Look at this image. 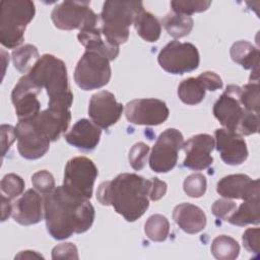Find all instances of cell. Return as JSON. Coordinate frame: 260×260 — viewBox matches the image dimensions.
Listing matches in <instances>:
<instances>
[{"label": "cell", "mask_w": 260, "mask_h": 260, "mask_svg": "<svg viewBox=\"0 0 260 260\" xmlns=\"http://www.w3.org/2000/svg\"><path fill=\"white\" fill-rule=\"evenodd\" d=\"M241 87L230 84L213 105V115L228 130L239 135L255 134L259 130V114L247 111L240 101Z\"/></svg>", "instance_id": "obj_4"}, {"label": "cell", "mask_w": 260, "mask_h": 260, "mask_svg": "<svg viewBox=\"0 0 260 260\" xmlns=\"http://www.w3.org/2000/svg\"><path fill=\"white\" fill-rule=\"evenodd\" d=\"M207 182L205 176L200 173L189 175L183 183L184 192L192 198H199L205 194Z\"/></svg>", "instance_id": "obj_35"}, {"label": "cell", "mask_w": 260, "mask_h": 260, "mask_svg": "<svg viewBox=\"0 0 260 260\" xmlns=\"http://www.w3.org/2000/svg\"><path fill=\"white\" fill-rule=\"evenodd\" d=\"M211 253L218 260H234L239 256L240 245L234 238L220 235L213 239Z\"/></svg>", "instance_id": "obj_29"}, {"label": "cell", "mask_w": 260, "mask_h": 260, "mask_svg": "<svg viewBox=\"0 0 260 260\" xmlns=\"http://www.w3.org/2000/svg\"><path fill=\"white\" fill-rule=\"evenodd\" d=\"M259 198L244 200V202L231 214L226 221L234 225L245 226L247 224H259Z\"/></svg>", "instance_id": "obj_26"}, {"label": "cell", "mask_w": 260, "mask_h": 260, "mask_svg": "<svg viewBox=\"0 0 260 260\" xmlns=\"http://www.w3.org/2000/svg\"><path fill=\"white\" fill-rule=\"evenodd\" d=\"M161 24L171 37L180 39L191 32L194 21L191 16L170 12L161 19Z\"/></svg>", "instance_id": "obj_27"}, {"label": "cell", "mask_w": 260, "mask_h": 260, "mask_svg": "<svg viewBox=\"0 0 260 260\" xmlns=\"http://www.w3.org/2000/svg\"><path fill=\"white\" fill-rule=\"evenodd\" d=\"M77 247L72 243H62L52 250V259H78Z\"/></svg>", "instance_id": "obj_40"}, {"label": "cell", "mask_w": 260, "mask_h": 260, "mask_svg": "<svg viewBox=\"0 0 260 260\" xmlns=\"http://www.w3.org/2000/svg\"><path fill=\"white\" fill-rule=\"evenodd\" d=\"M31 183L35 189L44 195L52 192L56 188L53 175L46 170H41L35 173L31 176Z\"/></svg>", "instance_id": "obj_37"}, {"label": "cell", "mask_w": 260, "mask_h": 260, "mask_svg": "<svg viewBox=\"0 0 260 260\" xmlns=\"http://www.w3.org/2000/svg\"><path fill=\"white\" fill-rule=\"evenodd\" d=\"M1 220H6L12 214V203L11 199L4 195H1Z\"/></svg>", "instance_id": "obj_44"}, {"label": "cell", "mask_w": 260, "mask_h": 260, "mask_svg": "<svg viewBox=\"0 0 260 260\" xmlns=\"http://www.w3.org/2000/svg\"><path fill=\"white\" fill-rule=\"evenodd\" d=\"M16 139V133H15V127L11 125L3 124L1 125V155L2 158L6 154V152L9 150L11 144Z\"/></svg>", "instance_id": "obj_42"}, {"label": "cell", "mask_w": 260, "mask_h": 260, "mask_svg": "<svg viewBox=\"0 0 260 260\" xmlns=\"http://www.w3.org/2000/svg\"><path fill=\"white\" fill-rule=\"evenodd\" d=\"M110 60L101 52L85 50L74 71V80L83 90L98 89L111 79Z\"/></svg>", "instance_id": "obj_7"}, {"label": "cell", "mask_w": 260, "mask_h": 260, "mask_svg": "<svg viewBox=\"0 0 260 260\" xmlns=\"http://www.w3.org/2000/svg\"><path fill=\"white\" fill-rule=\"evenodd\" d=\"M215 145L214 138L209 134H197L183 144L186 157L184 166L193 171H202L209 168L213 161L211 151Z\"/></svg>", "instance_id": "obj_16"}, {"label": "cell", "mask_w": 260, "mask_h": 260, "mask_svg": "<svg viewBox=\"0 0 260 260\" xmlns=\"http://www.w3.org/2000/svg\"><path fill=\"white\" fill-rule=\"evenodd\" d=\"M27 75L40 88H46L49 96L48 108L70 111L73 93L68 82L67 68L62 60L54 55L44 54Z\"/></svg>", "instance_id": "obj_3"}, {"label": "cell", "mask_w": 260, "mask_h": 260, "mask_svg": "<svg viewBox=\"0 0 260 260\" xmlns=\"http://www.w3.org/2000/svg\"><path fill=\"white\" fill-rule=\"evenodd\" d=\"M242 241L245 249L248 252L259 255V252H260V229L259 228L247 229L242 236Z\"/></svg>", "instance_id": "obj_39"}, {"label": "cell", "mask_w": 260, "mask_h": 260, "mask_svg": "<svg viewBox=\"0 0 260 260\" xmlns=\"http://www.w3.org/2000/svg\"><path fill=\"white\" fill-rule=\"evenodd\" d=\"M197 79L202 84L205 90L214 91L216 89H220L222 87V80L215 72L205 71L201 73Z\"/></svg>", "instance_id": "obj_41"}, {"label": "cell", "mask_w": 260, "mask_h": 260, "mask_svg": "<svg viewBox=\"0 0 260 260\" xmlns=\"http://www.w3.org/2000/svg\"><path fill=\"white\" fill-rule=\"evenodd\" d=\"M205 89L199 80L194 77L183 80L178 87V95L180 100L186 105L200 104L205 98Z\"/></svg>", "instance_id": "obj_28"}, {"label": "cell", "mask_w": 260, "mask_h": 260, "mask_svg": "<svg viewBox=\"0 0 260 260\" xmlns=\"http://www.w3.org/2000/svg\"><path fill=\"white\" fill-rule=\"evenodd\" d=\"M17 149L26 159H38L44 156L50 147V140L43 136L30 120H18L15 127Z\"/></svg>", "instance_id": "obj_15"}, {"label": "cell", "mask_w": 260, "mask_h": 260, "mask_svg": "<svg viewBox=\"0 0 260 260\" xmlns=\"http://www.w3.org/2000/svg\"><path fill=\"white\" fill-rule=\"evenodd\" d=\"M36 13L35 3L29 0H4L0 3V42L14 49L22 44L27 24Z\"/></svg>", "instance_id": "obj_6"}, {"label": "cell", "mask_w": 260, "mask_h": 260, "mask_svg": "<svg viewBox=\"0 0 260 260\" xmlns=\"http://www.w3.org/2000/svg\"><path fill=\"white\" fill-rule=\"evenodd\" d=\"M157 61L165 71L171 74H184L198 68L200 57L193 44L172 41L159 51Z\"/></svg>", "instance_id": "obj_10"}, {"label": "cell", "mask_w": 260, "mask_h": 260, "mask_svg": "<svg viewBox=\"0 0 260 260\" xmlns=\"http://www.w3.org/2000/svg\"><path fill=\"white\" fill-rule=\"evenodd\" d=\"M89 5L88 1H63L54 7L51 18L56 27L64 30L99 26L100 15Z\"/></svg>", "instance_id": "obj_8"}, {"label": "cell", "mask_w": 260, "mask_h": 260, "mask_svg": "<svg viewBox=\"0 0 260 260\" xmlns=\"http://www.w3.org/2000/svg\"><path fill=\"white\" fill-rule=\"evenodd\" d=\"M24 181L16 174L5 175L0 183L1 195L6 196L9 199H14L22 194L24 190Z\"/></svg>", "instance_id": "obj_34"}, {"label": "cell", "mask_w": 260, "mask_h": 260, "mask_svg": "<svg viewBox=\"0 0 260 260\" xmlns=\"http://www.w3.org/2000/svg\"><path fill=\"white\" fill-rule=\"evenodd\" d=\"M173 218L179 228L187 234H197L206 226L203 210L191 203H181L174 208Z\"/></svg>", "instance_id": "obj_22"}, {"label": "cell", "mask_w": 260, "mask_h": 260, "mask_svg": "<svg viewBox=\"0 0 260 260\" xmlns=\"http://www.w3.org/2000/svg\"><path fill=\"white\" fill-rule=\"evenodd\" d=\"M216 191L220 196L229 199L259 198V180H252L244 174L229 175L217 182Z\"/></svg>", "instance_id": "obj_18"}, {"label": "cell", "mask_w": 260, "mask_h": 260, "mask_svg": "<svg viewBox=\"0 0 260 260\" xmlns=\"http://www.w3.org/2000/svg\"><path fill=\"white\" fill-rule=\"evenodd\" d=\"M169 114L167 104L157 99H137L125 107L126 119L135 125L156 126L164 123Z\"/></svg>", "instance_id": "obj_12"}, {"label": "cell", "mask_w": 260, "mask_h": 260, "mask_svg": "<svg viewBox=\"0 0 260 260\" xmlns=\"http://www.w3.org/2000/svg\"><path fill=\"white\" fill-rule=\"evenodd\" d=\"M133 24L138 36L146 42H156L160 37L161 25L158 19L144 9L136 15Z\"/></svg>", "instance_id": "obj_25"}, {"label": "cell", "mask_w": 260, "mask_h": 260, "mask_svg": "<svg viewBox=\"0 0 260 260\" xmlns=\"http://www.w3.org/2000/svg\"><path fill=\"white\" fill-rule=\"evenodd\" d=\"M150 188V179L123 173L112 181L103 182L96 191V199L103 205H112L117 213L132 222L147 210Z\"/></svg>", "instance_id": "obj_2"}, {"label": "cell", "mask_w": 260, "mask_h": 260, "mask_svg": "<svg viewBox=\"0 0 260 260\" xmlns=\"http://www.w3.org/2000/svg\"><path fill=\"white\" fill-rule=\"evenodd\" d=\"M148 152L149 146L144 142H137L131 147L128 158L130 166L132 167L133 170L140 171L144 168L147 160Z\"/></svg>", "instance_id": "obj_36"}, {"label": "cell", "mask_w": 260, "mask_h": 260, "mask_svg": "<svg viewBox=\"0 0 260 260\" xmlns=\"http://www.w3.org/2000/svg\"><path fill=\"white\" fill-rule=\"evenodd\" d=\"M123 112L122 104L108 90H101L91 95L88 105V116L102 129H108L116 124Z\"/></svg>", "instance_id": "obj_13"}, {"label": "cell", "mask_w": 260, "mask_h": 260, "mask_svg": "<svg viewBox=\"0 0 260 260\" xmlns=\"http://www.w3.org/2000/svg\"><path fill=\"white\" fill-rule=\"evenodd\" d=\"M77 39L79 43L85 48V50L101 52L110 61L116 59L119 55V47L111 45L106 41V39L102 35L100 25L79 30Z\"/></svg>", "instance_id": "obj_24"}, {"label": "cell", "mask_w": 260, "mask_h": 260, "mask_svg": "<svg viewBox=\"0 0 260 260\" xmlns=\"http://www.w3.org/2000/svg\"><path fill=\"white\" fill-rule=\"evenodd\" d=\"M44 216L51 237L65 240L73 234L88 231L95 212L88 199L73 195L63 186H58L44 197Z\"/></svg>", "instance_id": "obj_1"}, {"label": "cell", "mask_w": 260, "mask_h": 260, "mask_svg": "<svg viewBox=\"0 0 260 260\" xmlns=\"http://www.w3.org/2000/svg\"><path fill=\"white\" fill-rule=\"evenodd\" d=\"M31 259V258H44L41 254L37 253L36 251H21L19 254L15 256V259Z\"/></svg>", "instance_id": "obj_45"}, {"label": "cell", "mask_w": 260, "mask_h": 260, "mask_svg": "<svg viewBox=\"0 0 260 260\" xmlns=\"http://www.w3.org/2000/svg\"><path fill=\"white\" fill-rule=\"evenodd\" d=\"M210 5L211 1L205 0H174L171 2L173 12L188 16L197 12H203L207 10Z\"/></svg>", "instance_id": "obj_33"}, {"label": "cell", "mask_w": 260, "mask_h": 260, "mask_svg": "<svg viewBox=\"0 0 260 260\" xmlns=\"http://www.w3.org/2000/svg\"><path fill=\"white\" fill-rule=\"evenodd\" d=\"M237 204L229 199V198H222L216 200L211 207V211L214 216L217 218H220L222 220H228V218L231 216V214L236 210Z\"/></svg>", "instance_id": "obj_38"}, {"label": "cell", "mask_w": 260, "mask_h": 260, "mask_svg": "<svg viewBox=\"0 0 260 260\" xmlns=\"http://www.w3.org/2000/svg\"><path fill=\"white\" fill-rule=\"evenodd\" d=\"M214 138L216 149L226 165L237 166L247 159L249 154L247 143L241 135L225 128H220L215 130Z\"/></svg>", "instance_id": "obj_17"}, {"label": "cell", "mask_w": 260, "mask_h": 260, "mask_svg": "<svg viewBox=\"0 0 260 260\" xmlns=\"http://www.w3.org/2000/svg\"><path fill=\"white\" fill-rule=\"evenodd\" d=\"M44 201L41 195L34 189L26 190L12 203V217L22 225H31L43 218Z\"/></svg>", "instance_id": "obj_20"}, {"label": "cell", "mask_w": 260, "mask_h": 260, "mask_svg": "<svg viewBox=\"0 0 260 260\" xmlns=\"http://www.w3.org/2000/svg\"><path fill=\"white\" fill-rule=\"evenodd\" d=\"M184 137L175 129L165 130L154 143L149 155V167L155 173H168L175 168L178 152L183 147Z\"/></svg>", "instance_id": "obj_11"}, {"label": "cell", "mask_w": 260, "mask_h": 260, "mask_svg": "<svg viewBox=\"0 0 260 260\" xmlns=\"http://www.w3.org/2000/svg\"><path fill=\"white\" fill-rule=\"evenodd\" d=\"M144 233L149 240L162 242L168 238L170 233L169 220L161 214H153L145 221Z\"/></svg>", "instance_id": "obj_31"}, {"label": "cell", "mask_w": 260, "mask_h": 260, "mask_svg": "<svg viewBox=\"0 0 260 260\" xmlns=\"http://www.w3.org/2000/svg\"><path fill=\"white\" fill-rule=\"evenodd\" d=\"M151 180V188H150V194L149 199L152 201H157L160 198H162L167 193V183L164 181H160L158 178H150Z\"/></svg>", "instance_id": "obj_43"}, {"label": "cell", "mask_w": 260, "mask_h": 260, "mask_svg": "<svg viewBox=\"0 0 260 260\" xmlns=\"http://www.w3.org/2000/svg\"><path fill=\"white\" fill-rule=\"evenodd\" d=\"M102 130L88 119L78 120L64 137L72 146L82 150L94 149L101 139Z\"/></svg>", "instance_id": "obj_21"}, {"label": "cell", "mask_w": 260, "mask_h": 260, "mask_svg": "<svg viewBox=\"0 0 260 260\" xmlns=\"http://www.w3.org/2000/svg\"><path fill=\"white\" fill-rule=\"evenodd\" d=\"M240 101L247 111L259 114V82L250 81L241 87Z\"/></svg>", "instance_id": "obj_32"}, {"label": "cell", "mask_w": 260, "mask_h": 260, "mask_svg": "<svg viewBox=\"0 0 260 260\" xmlns=\"http://www.w3.org/2000/svg\"><path fill=\"white\" fill-rule=\"evenodd\" d=\"M42 91L27 74L22 76L11 92V101L14 105L18 120L35 118L41 111V103L37 95Z\"/></svg>", "instance_id": "obj_14"}, {"label": "cell", "mask_w": 260, "mask_h": 260, "mask_svg": "<svg viewBox=\"0 0 260 260\" xmlns=\"http://www.w3.org/2000/svg\"><path fill=\"white\" fill-rule=\"evenodd\" d=\"M233 61L245 69H250V81L259 79V50L247 41H238L233 44L230 50Z\"/></svg>", "instance_id": "obj_23"}, {"label": "cell", "mask_w": 260, "mask_h": 260, "mask_svg": "<svg viewBox=\"0 0 260 260\" xmlns=\"http://www.w3.org/2000/svg\"><path fill=\"white\" fill-rule=\"evenodd\" d=\"M98 174V168L90 158L75 156L66 164L63 187L69 193L89 200Z\"/></svg>", "instance_id": "obj_9"}, {"label": "cell", "mask_w": 260, "mask_h": 260, "mask_svg": "<svg viewBox=\"0 0 260 260\" xmlns=\"http://www.w3.org/2000/svg\"><path fill=\"white\" fill-rule=\"evenodd\" d=\"M141 1H106L100 14V28L108 43L119 47L129 38V26L143 10Z\"/></svg>", "instance_id": "obj_5"}, {"label": "cell", "mask_w": 260, "mask_h": 260, "mask_svg": "<svg viewBox=\"0 0 260 260\" xmlns=\"http://www.w3.org/2000/svg\"><path fill=\"white\" fill-rule=\"evenodd\" d=\"M40 59L39 51L36 46L26 44L12 52L14 67L21 73H28L37 61Z\"/></svg>", "instance_id": "obj_30"}, {"label": "cell", "mask_w": 260, "mask_h": 260, "mask_svg": "<svg viewBox=\"0 0 260 260\" xmlns=\"http://www.w3.org/2000/svg\"><path fill=\"white\" fill-rule=\"evenodd\" d=\"M30 120L34 127L51 142L56 141L68 129L71 121L70 111L46 109Z\"/></svg>", "instance_id": "obj_19"}]
</instances>
